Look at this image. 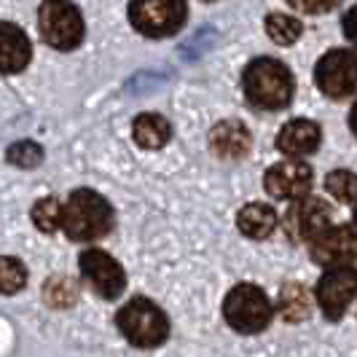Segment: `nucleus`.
Instances as JSON below:
<instances>
[{
	"instance_id": "7",
	"label": "nucleus",
	"mask_w": 357,
	"mask_h": 357,
	"mask_svg": "<svg viewBox=\"0 0 357 357\" xmlns=\"http://www.w3.org/2000/svg\"><path fill=\"white\" fill-rule=\"evenodd\" d=\"M314 81L331 100H347L357 94V54L349 49H333L317 62Z\"/></svg>"
},
{
	"instance_id": "29",
	"label": "nucleus",
	"mask_w": 357,
	"mask_h": 357,
	"mask_svg": "<svg viewBox=\"0 0 357 357\" xmlns=\"http://www.w3.org/2000/svg\"><path fill=\"white\" fill-rule=\"evenodd\" d=\"M204 3H210V0H204Z\"/></svg>"
},
{
	"instance_id": "9",
	"label": "nucleus",
	"mask_w": 357,
	"mask_h": 357,
	"mask_svg": "<svg viewBox=\"0 0 357 357\" xmlns=\"http://www.w3.org/2000/svg\"><path fill=\"white\" fill-rule=\"evenodd\" d=\"M331 207L317 197H301L293 199L290 210L285 215V231L293 242H306L312 245L328 226H331Z\"/></svg>"
},
{
	"instance_id": "21",
	"label": "nucleus",
	"mask_w": 357,
	"mask_h": 357,
	"mask_svg": "<svg viewBox=\"0 0 357 357\" xmlns=\"http://www.w3.org/2000/svg\"><path fill=\"white\" fill-rule=\"evenodd\" d=\"M33 223L46 234L62 229V202L54 197L36 202V207H33Z\"/></svg>"
},
{
	"instance_id": "22",
	"label": "nucleus",
	"mask_w": 357,
	"mask_h": 357,
	"mask_svg": "<svg viewBox=\"0 0 357 357\" xmlns=\"http://www.w3.org/2000/svg\"><path fill=\"white\" fill-rule=\"evenodd\" d=\"M24 285H27V268L22 266V261H17V258L3 255L0 258V293L14 296Z\"/></svg>"
},
{
	"instance_id": "28",
	"label": "nucleus",
	"mask_w": 357,
	"mask_h": 357,
	"mask_svg": "<svg viewBox=\"0 0 357 357\" xmlns=\"http://www.w3.org/2000/svg\"><path fill=\"white\" fill-rule=\"evenodd\" d=\"M355 223H357V202H355Z\"/></svg>"
},
{
	"instance_id": "6",
	"label": "nucleus",
	"mask_w": 357,
	"mask_h": 357,
	"mask_svg": "<svg viewBox=\"0 0 357 357\" xmlns=\"http://www.w3.org/2000/svg\"><path fill=\"white\" fill-rule=\"evenodd\" d=\"M185 11V0H132L129 22L145 38H169L183 27Z\"/></svg>"
},
{
	"instance_id": "19",
	"label": "nucleus",
	"mask_w": 357,
	"mask_h": 357,
	"mask_svg": "<svg viewBox=\"0 0 357 357\" xmlns=\"http://www.w3.org/2000/svg\"><path fill=\"white\" fill-rule=\"evenodd\" d=\"M304 33L301 22L290 14H268L266 17V36L280 46H293Z\"/></svg>"
},
{
	"instance_id": "11",
	"label": "nucleus",
	"mask_w": 357,
	"mask_h": 357,
	"mask_svg": "<svg viewBox=\"0 0 357 357\" xmlns=\"http://www.w3.org/2000/svg\"><path fill=\"white\" fill-rule=\"evenodd\" d=\"M312 258L314 264L331 266H347L357 261V229L355 226H328L325 231L312 242Z\"/></svg>"
},
{
	"instance_id": "27",
	"label": "nucleus",
	"mask_w": 357,
	"mask_h": 357,
	"mask_svg": "<svg viewBox=\"0 0 357 357\" xmlns=\"http://www.w3.org/2000/svg\"><path fill=\"white\" fill-rule=\"evenodd\" d=\"M349 126H352V132H355V137H357V102H355V107H352V113H349Z\"/></svg>"
},
{
	"instance_id": "4",
	"label": "nucleus",
	"mask_w": 357,
	"mask_h": 357,
	"mask_svg": "<svg viewBox=\"0 0 357 357\" xmlns=\"http://www.w3.org/2000/svg\"><path fill=\"white\" fill-rule=\"evenodd\" d=\"M40 38L56 52H73L84 43V17L70 0H46L38 11Z\"/></svg>"
},
{
	"instance_id": "18",
	"label": "nucleus",
	"mask_w": 357,
	"mask_h": 357,
	"mask_svg": "<svg viewBox=\"0 0 357 357\" xmlns=\"http://www.w3.org/2000/svg\"><path fill=\"white\" fill-rule=\"evenodd\" d=\"M277 309H280V314H282L287 322L306 320V317H309V312H312V298H309V293H306L304 285L290 282V285L282 287Z\"/></svg>"
},
{
	"instance_id": "17",
	"label": "nucleus",
	"mask_w": 357,
	"mask_h": 357,
	"mask_svg": "<svg viewBox=\"0 0 357 357\" xmlns=\"http://www.w3.org/2000/svg\"><path fill=\"white\" fill-rule=\"evenodd\" d=\"M236 226H239V231L245 234V236H250V239H266L277 229V213L268 204H258L255 202V204H248V207L239 210Z\"/></svg>"
},
{
	"instance_id": "14",
	"label": "nucleus",
	"mask_w": 357,
	"mask_h": 357,
	"mask_svg": "<svg viewBox=\"0 0 357 357\" xmlns=\"http://www.w3.org/2000/svg\"><path fill=\"white\" fill-rule=\"evenodd\" d=\"M210 148L218 159H242L250 151V132L242 121H234V119L218 121L210 132Z\"/></svg>"
},
{
	"instance_id": "13",
	"label": "nucleus",
	"mask_w": 357,
	"mask_h": 357,
	"mask_svg": "<svg viewBox=\"0 0 357 357\" xmlns=\"http://www.w3.org/2000/svg\"><path fill=\"white\" fill-rule=\"evenodd\" d=\"M322 132L320 126L309 119H293L282 126V132L277 135V148L290 156V159H301V156H309L320 148Z\"/></svg>"
},
{
	"instance_id": "23",
	"label": "nucleus",
	"mask_w": 357,
	"mask_h": 357,
	"mask_svg": "<svg viewBox=\"0 0 357 357\" xmlns=\"http://www.w3.org/2000/svg\"><path fill=\"white\" fill-rule=\"evenodd\" d=\"M6 159L11 161L14 167H24V169H30V167H38L40 161H43V148L33 140H22V143H14L8 148V153H6Z\"/></svg>"
},
{
	"instance_id": "8",
	"label": "nucleus",
	"mask_w": 357,
	"mask_h": 357,
	"mask_svg": "<svg viewBox=\"0 0 357 357\" xmlns=\"http://www.w3.org/2000/svg\"><path fill=\"white\" fill-rule=\"evenodd\" d=\"M357 298V266H331L317 282V304L328 320H341Z\"/></svg>"
},
{
	"instance_id": "16",
	"label": "nucleus",
	"mask_w": 357,
	"mask_h": 357,
	"mask_svg": "<svg viewBox=\"0 0 357 357\" xmlns=\"http://www.w3.org/2000/svg\"><path fill=\"white\" fill-rule=\"evenodd\" d=\"M132 135H135V143L148 151H159L169 143L172 137V126L169 121L159 116V113H140L132 124Z\"/></svg>"
},
{
	"instance_id": "3",
	"label": "nucleus",
	"mask_w": 357,
	"mask_h": 357,
	"mask_svg": "<svg viewBox=\"0 0 357 357\" xmlns=\"http://www.w3.org/2000/svg\"><path fill=\"white\" fill-rule=\"evenodd\" d=\"M116 322H119V331L124 333V339L143 349L161 347L169 336L167 314L148 298H132L126 306H121L116 314Z\"/></svg>"
},
{
	"instance_id": "12",
	"label": "nucleus",
	"mask_w": 357,
	"mask_h": 357,
	"mask_svg": "<svg viewBox=\"0 0 357 357\" xmlns=\"http://www.w3.org/2000/svg\"><path fill=\"white\" fill-rule=\"evenodd\" d=\"M264 185L274 199H301L312 188V167L301 159L280 161L266 172Z\"/></svg>"
},
{
	"instance_id": "26",
	"label": "nucleus",
	"mask_w": 357,
	"mask_h": 357,
	"mask_svg": "<svg viewBox=\"0 0 357 357\" xmlns=\"http://www.w3.org/2000/svg\"><path fill=\"white\" fill-rule=\"evenodd\" d=\"M344 36H347L349 43H355L357 46V6L355 8H349L347 17H344Z\"/></svg>"
},
{
	"instance_id": "10",
	"label": "nucleus",
	"mask_w": 357,
	"mask_h": 357,
	"mask_svg": "<svg viewBox=\"0 0 357 357\" xmlns=\"http://www.w3.org/2000/svg\"><path fill=\"white\" fill-rule=\"evenodd\" d=\"M78 264H81L84 280H86L100 296H105V298H119V296L124 293L126 274H124V268H121V264H119L113 255L91 248V250L81 252Z\"/></svg>"
},
{
	"instance_id": "15",
	"label": "nucleus",
	"mask_w": 357,
	"mask_h": 357,
	"mask_svg": "<svg viewBox=\"0 0 357 357\" xmlns=\"http://www.w3.org/2000/svg\"><path fill=\"white\" fill-rule=\"evenodd\" d=\"M33 46L24 36V30L11 24V22H0V73H22L30 65Z\"/></svg>"
},
{
	"instance_id": "25",
	"label": "nucleus",
	"mask_w": 357,
	"mask_h": 357,
	"mask_svg": "<svg viewBox=\"0 0 357 357\" xmlns=\"http://www.w3.org/2000/svg\"><path fill=\"white\" fill-rule=\"evenodd\" d=\"M287 3H290V8H296L301 14H328L341 0H287Z\"/></svg>"
},
{
	"instance_id": "24",
	"label": "nucleus",
	"mask_w": 357,
	"mask_h": 357,
	"mask_svg": "<svg viewBox=\"0 0 357 357\" xmlns=\"http://www.w3.org/2000/svg\"><path fill=\"white\" fill-rule=\"evenodd\" d=\"M75 293H78V287L73 280L68 277H54L52 282L46 285V301L56 309H65V306H70L75 301Z\"/></svg>"
},
{
	"instance_id": "5",
	"label": "nucleus",
	"mask_w": 357,
	"mask_h": 357,
	"mask_svg": "<svg viewBox=\"0 0 357 357\" xmlns=\"http://www.w3.org/2000/svg\"><path fill=\"white\" fill-rule=\"evenodd\" d=\"M226 322L239 333H261L274 317V306L258 285L242 282L223 301Z\"/></svg>"
},
{
	"instance_id": "2",
	"label": "nucleus",
	"mask_w": 357,
	"mask_h": 357,
	"mask_svg": "<svg viewBox=\"0 0 357 357\" xmlns=\"http://www.w3.org/2000/svg\"><path fill=\"white\" fill-rule=\"evenodd\" d=\"M62 229L73 242H97L113 229V207L97 191L78 188L62 204Z\"/></svg>"
},
{
	"instance_id": "1",
	"label": "nucleus",
	"mask_w": 357,
	"mask_h": 357,
	"mask_svg": "<svg viewBox=\"0 0 357 357\" xmlns=\"http://www.w3.org/2000/svg\"><path fill=\"white\" fill-rule=\"evenodd\" d=\"M245 97L258 110H282L293 100V75L280 59H252L242 75Z\"/></svg>"
},
{
	"instance_id": "20",
	"label": "nucleus",
	"mask_w": 357,
	"mask_h": 357,
	"mask_svg": "<svg viewBox=\"0 0 357 357\" xmlns=\"http://www.w3.org/2000/svg\"><path fill=\"white\" fill-rule=\"evenodd\" d=\"M325 188L333 199H339L344 204H355L357 202V175L349 169H333L325 178Z\"/></svg>"
}]
</instances>
